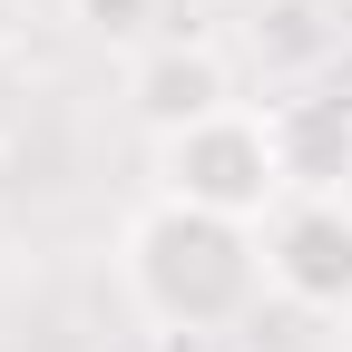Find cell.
Returning a JSON list of instances; mask_svg holds the SVG:
<instances>
[{
	"instance_id": "obj_1",
	"label": "cell",
	"mask_w": 352,
	"mask_h": 352,
	"mask_svg": "<svg viewBox=\"0 0 352 352\" xmlns=\"http://www.w3.org/2000/svg\"><path fill=\"white\" fill-rule=\"evenodd\" d=\"M118 294H127V314H138L147 333H166V342L245 333L264 314V294H274L264 284V226L147 196L118 226Z\"/></svg>"
},
{
	"instance_id": "obj_6",
	"label": "cell",
	"mask_w": 352,
	"mask_h": 352,
	"mask_svg": "<svg viewBox=\"0 0 352 352\" xmlns=\"http://www.w3.org/2000/svg\"><path fill=\"white\" fill-rule=\"evenodd\" d=\"M69 20L98 39V50H127V59H138L147 39H157V0H69Z\"/></svg>"
},
{
	"instance_id": "obj_2",
	"label": "cell",
	"mask_w": 352,
	"mask_h": 352,
	"mask_svg": "<svg viewBox=\"0 0 352 352\" xmlns=\"http://www.w3.org/2000/svg\"><path fill=\"white\" fill-rule=\"evenodd\" d=\"M157 196L176 206H206V215H235V226H264L294 186H284V157H274V118L264 98H235L196 127L157 138Z\"/></svg>"
},
{
	"instance_id": "obj_5",
	"label": "cell",
	"mask_w": 352,
	"mask_h": 352,
	"mask_svg": "<svg viewBox=\"0 0 352 352\" xmlns=\"http://www.w3.org/2000/svg\"><path fill=\"white\" fill-rule=\"evenodd\" d=\"M264 118H274V157L294 196H352V88L342 78L274 88Z\"/></svg>"
},
{
	"instance_id": "obj_4",
	"label": "cell",
	"mask_w": 352,
	"mask_h": 352,
	"mask_svg": "<svg viewBox=\"0 0 352 352\" xmlns=\"http://www.w3.org/2000/svg\"><path fill=\"white\" fill-rule=\"evenodd\" d=\"M215 108H235V69H226L215 39H147L127 59V118L147 127V147L196 127V118H215Z\"/></svg>"
},
{
	"instance_id": "obj_3",
	"label": "cell",
	"mask_w": 352,
	"mask_h": 352,
	"mask_svg": "<svg viewBox=\"0 0 352 352\" xmlns=\"http://www.w3.org/2000/svg\"><path fill=\"white\" fill-rule=\"evenodd\" d=\"M264 284L294 314H352V196H284L264 215Z\"/></svg>"
},
{
	"instance_id": "obj_8",
	"label": "cell",
	"mask_w": 352,
	"mask_h": 352,
	"mask_svg": "<svg viewBox=\"0 0 352 352\" xmlns=\"http://www.w3.org/2000/svg\"><path fill=\"white\" fill-rule=\"evenodd\" d=\"M0 176H10V147H0Z\"/></svg>"
},
{
	"instance_id": "obj_7",
	"label": "cell",
	"mask_w": 352,
	"mask_h": 352,
	"mask_svg": "<svg viewBox=\"0 0 352 352\" xmlns=\"http://www.w3.org/2000/svg\"><path fill=\"white\" fill-rule=\"evenodd\" d=\"M20 50V0H0V59Z\"/></svg>"
}]
</instances>
